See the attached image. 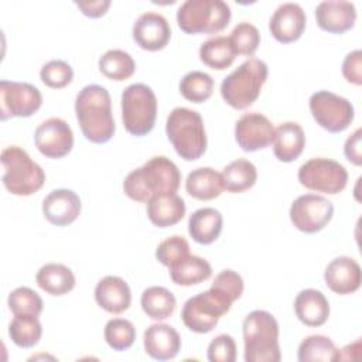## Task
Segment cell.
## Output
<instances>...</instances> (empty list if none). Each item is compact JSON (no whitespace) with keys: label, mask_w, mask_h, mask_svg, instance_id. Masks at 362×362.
<instances>
[{"label":"cell","mask_w":362,"mask_h":362,"mask_svg":"<svg viewBox=\"0 0 362 362\" xmlns=\"http://www.w3.org/2000/svg\"><path fill=\"white\" fill-rule=\"evenodd\" d=\"M165 133L175 153L185 161H195L206 151L205 126L197 110L173 109L165 122Z\"/></svg>","instance_id":"obj_4"},{"label":"cell","mask_w":362,"mask_h":362,"mask_svg":"<svg viewBox=\"0 0 362 362\" xmlns=\"http://www.w3.org/2000/svg\"><path fill=\"white\" fill-rule=\"evenodd\" d=\"M342 75L346 82L354 85L362 83V51L354 49L344 58L342 62Z\"/></svg>","instance_id":"obj_44"},{"label":"cell","mask_w":362,"mask_h":362,"mask_svg":"<svg viewBox=\"0 0 362 362\" xmlns=\"http://www.w3.org/2000/svg\"><path fill=\"white\" fill-rule=\"evenodd\" d=\"M40 78L45 86L51 89H62L72 82L74 69L62 59H52L41 66Z\"/></svg>","instance_id":"obj_41"},{"label":"cell","mask_w":362,"mask_h":362,"mask_svg":"<svg viewBox=\"0 0 362 362\" xmlns=\"http://www.w3.org/2000/svg\"><path fill=\"white\" fill-rule=\"evenodd\" d=\"M38 287L51 296H64L74 290L75 276L69 267L61 263H47L35 274Z\"/></svg>","instance_id":"obj_28"},{"label":"cell","mask_w":362,"mask_h":362,"mask_svg":"<svg viewBox=\"0 0 362 362\" xmlns=\"http://www.w3.org/2000/svg\"><path fill=\"white\" fill-rule=\"evenodd\" d=\"M318 27L331 34H342L351 30L356 21L355 4L345 0H327L315 7Z\"/></svg>","instance_id":"obj_20"},{"label":"cell","mask_w":362,"mask_h":362,"mask_svg":"<svg viewBox=\"0 0 362 362\" xmlns=\"http://www.w3.org/2000/svg\"><path fill=\"white\" fill-rule=\"evenodd\" d=\"M221 174L225 189L233 194L250 189L257 181V170L255 164L246 158L230 161Z\"/></svg>","instance_id":"obj_32"},{"label":"cell","mask_w":362,"mask_h":362,"mask_svg":"<svg viewBox=\"0 0 362 362\" xmlns=\"http://www.w3.org/2000/svg\"><path fill=\"white\" fill-rule=\"evenodd\" d=\"M10 311L14 315H35L42 313L44 303L42 298L30 287L14 288L7 298Z\"/></svg>","instance_id":"obj_38"},{"label":"cell","mask_w":362,"mask_h":362,"mask_svg":"<svg viewBox=\"0 0 362 362\" xmlns=\"http://www.w3.org/2000/svg\"><path fill=\"white\" fill-rule=\"evenodd\" d=\"M310 112L324 130L329 133H341L346 130L355 117L352 103L334 92L318 90L310 96Z\"/></svg>","instance_id":"obj_11"},{"label":"cell","mask_w":362,"mask_h":362,"mask_svg":"<svg viewBox=\"0 0 362 362\" xmlns=\"http://www.w3.org/2000/svg\"><path fill=\"white\" fill-rule=\"evenodd\" d=\"M34 143L44 157L57 160L71 153L74 147V133L64 119L49 117L35 129Z\"/></svg>","instance_id":"obj_14"},{"label":"cell","mask_w":362,"mask_h":362,"mask_svg":"<svg viewBox=\"0 0 362 362\" xmlns=\"http://www.w3.org/2000/svg\"><path fill=\"white\" fill-rule=\"evenodd\" d=\"M140 304L148 318L163 321L174 314L177 300L168 288L161 286H151L141 293Z\"/></svg>","instance_id":"obj_29"},{"label":"cell","mask_w":362,"mask_h":362,"mask_svg":"<svg viewBox=\"0 0 362 362\" xmlns=\"http://www.w3.org/2000/svg\"><path fill=\"white\" fill-rule=\"evenodd\" d=\"M214 79L202 71L185 74L180 82V93L192 103H202L212 96Z\"/></svg>","instance_id":"obj_36"},{"label":"cell","mask_w":362,"mask_h":362,"mask_svg":"<svg viewBox=\"0 0 362 362\" xmlns=\"http://www.w3.org/2000/svg\"><path fill=\"white\" fill-rule=\"evenodd\" d=\"M75 115L88 141L103 144L113 137L116 124L110 93L106 88L96 83L83 86L75 99Z\"/></svg>","instance_id":"obj_1"},{"label":"cell","mask_w":362,"mask_h":362,"mask_svg":"<svg viewBox=\"0 0 362 362\" xmlns=\"http://www.w3.org/2000/svg\"><path fill=\"white\" fill-rule=\"evenodd\" d=\"M339 349L325 335H308L298 345L297 359L300 362L338 361Z\"/></svg>","instance_id":"obj_33"},{"label":"cell","mask_w":362,"mask_h":362,"mask_svg":"<svg viewBox=\"0 0 362 362\" xmlns=\"http://www.w3.org/2000/svg\"><path fill=\"white\" fill-rule=\"evenodd\" d=\"M288 215L300 232L317 233L331 222L334 205L322 195L304 194L293 201Z\"/></svg>","instance_id":"obj_13"},{"label":"cell","mask_w":362,"mask_h":362,"mask_svg":"<svg viewBox=\"0 0 362 362\" xmlns=\"http://www.w3.org/2000/svg\"><path fill=\"white\" fill-rule=\"evenodd\" d=\"M274 126L262 113L250 112L242 115L235 124V140L247 153L263 150L273 143Z\"/></svg>","instance_id":"obj_15"},{"label":"cell","mask_w":362,"mask_h":362,"mask_svg":"<svg viewBox=\"0 0 362 362\" xmlns=\"http://www.w3.org/2000/svg\"><path fill=\"white\" fill-rule=\"evenodd\" d=\"M297 178L300 184L310 191L335 195L345 189L348 171L332 158L314 157L298 168Z\"/></svg>","instance_id":"obj_10"},{"label":"cell","mask_w":362,"mask_h":362,"mask_svg":"<svg viewBox=\"0 0 362 362\" xmlns=\"http://www.w3.org/2000/svg\"><path fill=\"white\" fill-rule=\"evenodd\" d=\"M236 58V52L229 37L216 35L204 41L199 47V59L211 69L223 71L229 68Z\"/></svg>","instance_id":"obj_31"},{"label":"cell","mask_w":362,"mask_h":362,"mask_svg":"<svg viewBox=\"0 0 362 362\" xmlns=\"http://www.w3.org/2000/svg\"><path fill=\"white\" fill-rule=\"evenodd\" d=\"M132 35L141 49L160 51L168 44L171 38V28L164 16L147 11L139 16L134 21Z\"/></svg>","instance_id":"obj_17"},{"label":"cell","mask_w":362,"mask_h":362,"mask_svg":"<svg viewBox=\"0 0 362 362\" xmlns=\"http://www.w3.org/2000/svg\"><path fill=\"white\" fill-rule=\"evenodd\" d=\"M8 335L17 346L33 348L42 337V325L35 315H14L8 325Z\"/></svg>","instance_id":"obj_35"},{"label":"cell","mask_w":362,"mask_h":362,"mask_svg":"<svg viewBox=\"0 0 362 362\" xmlns=\"http://www.w3.org/2000/svg\"><path fill=\"white\" fill-rule=\"evenodd\" d=\"M185 202L177 194L156 195L147 201V216L158 228L178 223L185 215Z\"/></svg>","instance_id":"obj_25"},{"label":"cell","mask_w":362,"mask_h":362,"mask_svg":"<svg viewBox=\"0 0 362 362\" xmlns=\"http://www.w3.org/2000/svg\"><path fill=\"white\" fill-rule=\"evenodd\" d=\"M230 17V7L222 0H187L177 11V24L185 34H216Z\"/></svg>","instance_id":"obj_7"},{"label":"cell","mask_w":362,"mask_h":362,"mask_svg":"<svg viewBox=\"0 0 362 362\" xmlns=\"http://www.w3.org/2000/svg\"><path fill=\"white\" fill-rule=\"evenodd\" d=\"M82 209L81 198L76 192L66 188L52 189L42 201V214L45 219L55 226H68L74 223Z\"/></svg>","instance_id":"obj_18"},{"label":"cell","mask_w":362,"mask_h":362,"mask_svg":"<svg viewBox=\"0 0 362 362\" xmlns=\"http://www.w3.org/2000/svg\"><path fill=\"white\" fill-rule=\"evenodd\" d=\"M3 185L17 197H28L40 191L45 182V173L30 156L18 146H8L1 151Z\"/></svg>","instance_id":"obj_6"},{"label":"cell","mask_w":362,"mask_h":362,"mask_svg":"<svg viewBox=\"0 0 362 362\" xmlns=\"http://www.w3.org/2000/svg\"><path fill=\"white\" fill-rule=\"evenodd\" d=\"M243 344L246 362H279V322L273 314L255 310L243 320Z\"/></svg>","instance_id":"obj_3"},{"label":"cell","mask_w":362,"mask_h":362,"mask_svg":"<svg viewBox=\"0 0 362 362\" xmlns=\"http://www.w3.org/2000/svg\"><path fill=\"white\" fill-rule=\"evenodd\" d=\"M223 187L222 174L211 167H199L192 170L185 180V191L189 197L199 201L218 198Z\"/></svg>","instance_id":"obj_26"},{"label":"cell","mask_w":362,"mask_h":362,"mask_svg":"<svg viewBox=\"0 0 362 362\" xmlns=\"http://www.w3.org/2000/svg\"><path fill=\"white\" fill-rule=\"evenodd\" d=\"M307 24V17L303 7L297 3H283L272 14L269 30L273 38L281 44L297 41Z\"/></svg>","instance_id":"obj_16"},{"label":"cell","mask_w":362,"mask_h":362,"mask_svg":"<svg viewBox=\"0 0 362 362\" xmlns=\"http://www.w3.org/2000/svg\"><path fill=\"white\" fill-rule=\"evenodd\" d=\"M189 255V245L184 236L180 235H173L163 242L158 243L156 249V257L157 260L167 266L171 267L185 259Z\"/></svg>","instance_id":"obj_42"},{"label":"cell","mask_w":362,"mask_h":362,"mask_svg":"<svg viewBox=\"0 0 362 362\" xmlns=\"http://www.w3.org/2000/svg\"><path fill=\"white\" fill-rule=\"evenodd\" d=\"M42 105V95L37 86L28 82H0V117H30Z\"/></svg>","instance_id":"obj_12"},{"label":"cell","mask_w":362,"mask_h":362,"mask_svg":"<svg viewBox=\"0 0 362 362\" xmlns=\"http://www.w3.org/2000/svg\"><path fill=\"white\" fill-rule=\"evenodd\" d=\"M223 218L215 208H199L188 219V232L199 245L214 243L222 232Z\"/></svg>","instance_id":"obj_27"},{"label":"cell","mask_w":362,"mask_h":362,"mask_svg":"<svg viewBox=\"0 0 362 362\" xmlns=\"http://www.w3.org/2000/svg\"><path fill=\"white\" fill-rule=\"evenodd\" d=\"M230 44L236 52V55H246L252 57L260 44V33L259 30L247 23L240 21L229 35Z\"/></svg>","instance_id":"obj_39"},{"label":"cell","mask_w":362,"mask_h":362,"mask_svg":"<svg viewBox=\"0 0 362 362\" xmlns=\"http://www.w3.org/2000/svg\"><path fill=\"white\" fill-rule=\"evenodd\" d=\"M170 279L177 286H194L208 280L212 274L211 264L199 256L188 255L177 264L168 267Z\"/></svg>","instance_id":"obj_30"},{"label":"cell","mask_w":362,"mask_h":362,"mask_svg":"<svg viewBox=\"0 0 362 362\" xmlns=\"http://www.w3.org/2000/svg\"><path fill=\"white\" fill-rule=\"evenodd\" d=\"M267 75L269 68L264 61L249 58L223 78L221 83V96L236 110L247 109L260 96Z\"/></svg>","instance_id":"obj_5"},{"label":"cell","mask_w":362,"mask_h":362,"mask_svg":"<svg viewBox=\"0 0 362 362\" xmlns=\"http://www.w3.org/2000/svg\"><path fill=\"white\" fill-rule=\"evenodd\" d=\"M95 300L106 313L120 314L130 307L132 291L122 277L105 276L95 287Z\"/></svg>","instance_id":"obj_22"},{"label":"cell","mask_w":362,"mask_h":362,"mask_svg":"<svg viewBox=\"0 0 362 362\" xmlns=\"http://www.w3.org/2000/svg\"><path fill=\"white\" fill-rule=\"evenodd\" d=\"M180 182L181 173L175 163L165 156H154L126 175L123 191L133 201L147 202L156 195L175 194Z\"/></svg>","instance_id":"obj_2"},{"label":"cell","mask_w":362,"mask_h":362,"mask_svg":"<svg viewBox=\"0 0 362 362\" xmlns=\"http://www.w3.org/2000/svg\"><path fill=\"white\" fill-rule=\"evenodd\" d=\"M206 358L209 362H235L236 361V344L228 334L215 337L209 345Z\"/></svg>","instance_id":"obj_43"},{"label":"cell","mask_w":362,"mask_h":362,"mask_svg":"<svg viewBox=\"0 0 362 362\" xmlns=\"http://www.w3.org/2000/svg\"><path fill=\"white\" fill-rule=\"evenodd\" d=\"M305 147V134L296 122H284L274 129L273 153L281 163L297 160Z\"/></svg>","instance_id":"obj_24"},{"label":"cell","mask_w":362,"mask_h":362,"mask_svg":"<svg viewBox=\"0 0 362 362\" xmlns=\"http://www.w3.org/2000/svg\"><path fill=\"white\" fill-rule=\"evenodd\" d=\"M232 304L208 288L194 297H189L181 310L184 325L197 334L211 332L221 317L230 310Z\"/></svg>","instance_id":"obj_9"},{"label":"cell","mask_w":362,"mask_h":362,"mask_svg":"<svg viewBox=\"0 0 362 362\" xmlns=\"http://www.w3.org/2000/svg\"><path fill=\"white\" fill-rule=\"evenodd\" d=\"M144 351L157 361L174 359L181 349V337L177 329L168 324H153L144 331Z\"/></svg>","instance_id":"obj_21"},{"label":"cell","mask_w":362,"mask_h":362,"mask_svg":"<svg viewBox=\"0 0 362 362\" xmlns=\"http://www.w3.org/2000/svg\"><path fill=\"white\" fill-rule=\"evenodd\" d=\"M81 13L90 18H99L106 14L110 7V0H95V1H75Z\"/></svg>","instance_id":"obj_46"},{"label":"cell","mask_w":362,"mask_h":362,"mask_svg":"<svg viewBox=\"0 0 362 362\" xmlns=\"http://www.w3.org/2000/svg\"><path fill=\"white\" fill-rule=\"evenodd\" d=\"M362 130L356 129L346 140L344 144V154L348 161H351L354 165H361L362 164Z\"/></svg>","instance_id":"obj_45"},{"label":"cell","mask_w":362,"mask_h":362,"mask_svg":"<svg viewBox=\"0 0 362 362\" xmlns=\"http://www.w3.org/2000/svg\"><path fill=\"white\" fill-rule=\"evenodd\" d=\"M103 337L113 351H126L134 344L136 328L129 320L112 318L105 325Z\"/></svg>","instance_id":"obj_37"},{"label":"cell","mask_w":362,"mask_h":362,"mask_svg":"<svg viewBox=\"0 0 362 362\" xmlns=\"http://www.w3.org/2000/svg\"><path fill=\"white\" fill-rule=\"evenodd\" d=\"M294 311L304 325L321 327L329 317V303L320 290L305 288L296 296Z\"/></svg>","instance_id":"obj_23"},{"label":"cell","mask_w":362,"mask_h":362,"mask_svg":"<svg viewBox=\"0 0 362 362\" xmlns=\"http://www.w3.org/2000/svg\"><path fill=\"white\" fill-rule=\"evenodd\" d=\"M122 120L127 133L136 137L148 134L157 117V98L146 83L129 85L120 99Z\"/></svg>","instance_id":"obj_8"},{"label":"cell","mask_w":362,"mask_h":362,"mask_svg":"<svg viewBox=\"0 0 362 362\" xmlns=\"http://www.w3.org/2000/svg\"><path fill=\"white\" fill-rule=\"evenodd\" d=\"M209 288L215 291L218 296H221L223 300H226L228 303L233 304L236 300L240 298L245 284H243L242 276L238 272L225 269L216 274Z\"/></svg>","instance_id":"obj_40"},{"label":"cell","mask_w":362,"mask_h":362,"mask_svg":"<svg viewBox=\"0 0 362 362\" xmlns=\"http://www.w3.org/2000/svg\"><path fill=\"white\" fill-rule=\"evenodd\" d=\"M327 287L335 294H351L361 287L362 272L359 263L349 256L332 259L324 272Z\"/></svg>","instance_id":"obj_19"},{"label":"cell","mask_w":362,"mask_h":362,"mask_svg":"<svg viewBox=\"0 0 362 362\" xmlns=\"http://www.w3.org/2000/svg\"><path fill=\"white\" fill-rule=\"evenodd\" d=\"M99 71L112 81H126L136 71L133 57L123 49H109L99 58Z\"/></svg>","instance_id":"obj_34"}]
</instances>
